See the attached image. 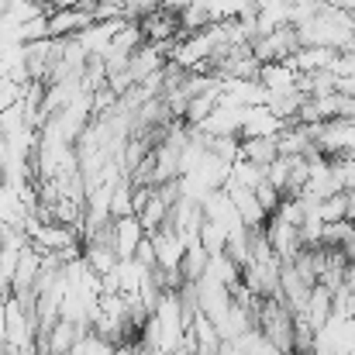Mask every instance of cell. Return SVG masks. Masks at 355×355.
Masks as SVG:
<instances>
[{
    "label": "cell",
    "mask_w": 355,
    "mask_h": 355,
    "mask_svg": "<svg viewBox=\"0 0 355 355\" xmlns=\"http://www.w3.org/2000/svg\"><path fill=\"white\" fill-rule=\"evenodd\" d=\"M152 245H155V266H166V269H180L183 255H187V238L180 235L169 221L159 225L155 232H148Z\"/></svg>",
    "instance_id": "cell-1"
},
{
    "label": "cell",
    "mask_w": 355,
    "mask_h": 355,
    "mask_svg": "<svg viewBox=\"0 0 355 355\" xmlns=\"http://www.w3.org/2000/svg\"><path fill=\"white\" fill-rule=\"evenodd\" d=\"M225 190H228V197H232V204H235L238 218L245 221V228H266L269 211L259 204V197H255L252 187H241V183H235V180H228Z\"/></svg>",
    "instance_id": "cell-2"
},
{
    "label": "cell",
    "mask_w": 355,
    "mask_h": 355,
    "mask_svg": "<svg viewBox=\"0 0 355 355\" xmlns=\"http://www.w3.org/2000/svg\"><path fill=\"white\" fill-rule=\"evenodd\" d=\"M148 235L141 218L138 214H124V218H114V252L118 259H135V248L138 241Z\"/></svg>",
    "instance_id": "cell-3"
},
{
    "label": "cell",
    "mask_w": 355,
    "mask_h": 355,
    "mask_svg": "<svg viewBox=\"0 0 355 355\" xmlns=\"http://www.w3.org/2000/svg\"><path fill=\"white\" fill-rule=\"evenodd\" d=\"M304 318L311 321V328H314V331H324V328H328V321L335 318V293H331L324 283H318V286L311 290V300H307Z\"/></svg>",
    "instance_id": "cell-4"
},
{
    "label": "cell",
    "mask_w": 355,
    "mask_h": 355,
    "mask_svg": "<svg viewBox=\"0 0 355 355\" xmlns=\"http://www.w3.org/2000/svg\"><path fill=\"white\" fill-rule=\"evenodd\" d=\"M241 159L269 169L279 159V138L276 135H255V138H241Z\"/></svg>",
    "instance_id": "cell-5"
},
{
    "label": "cell",
    "mask_w": 355,
    "mask_h": 355,
    "mask_svg": "<svg viewBox=\"0 0 355 355\" xmlns=\"http://www.w3.org/2000/svg\"><path fill=\"white\" fill-rule=\"evenodd\" d=\"M304 101H307V94H304L300 87H297V90H266V107L283 121V124L297 121L300 107H304Z\"/></svg>",
    "instance_id": "cell-6"
},
{
    "label": "cell",
    "mask_w": 355,
    "mask_h": 355,
    "mask_svg": "<svg viewBox=\"0 0 355 355\" xmlns=\"http://www.w3.org/2000/svg\"><path fill=\"white\" fill-rule=\"evenodd\" d=\"M286 124L276 118L266 104H252L245 111V124H241V138H255V135H279Z\"/></svg>",
    "instance_id": "cell-7"
},
{
    "label": "cell",
    "mask_w": 355,
    "mask_h": 355,
    "mask_svg": "<svg viewBox=\"0 0 355 355\" xmlns=\"http://www.w3.org/2000/svg\"><path fill=\"white\" fill-rule=\"evenodd\" d=\"M259 83L266 90H297L300 87V69L293 62H266L259 73Z\"/></svg>",
    "instance_id": "cell-8"
},
{
    "label": "cell",
    "mask_w": 355,
    "mask_h": 355,
    "mask_svg": "<svg viewBox=\"0 0 355 355\" xmlns=\"http://www.w3.org/2000/svg\"><path fill=\"white\" fill-rule=\"evenodd\" d=\"M200 245H204L211 255H221V252L228 248V232H225L218 221H207V218H204V225H200Z\"/></svg>",
    "instance_id": "cell-9"
},
{
    "label": "cell",
    "mask_w": 355,
    "mask_h": 355,
    "mask_svg": "<svg viewBox=\"0 0 355 355\" xmlns=\"http://www.w3.org/2000/svg\"><path fill=\"white\" fill-rule=\"evenodd\" d=\"M318 214H321L324 225H331V221H345V218H349V197H345V190L335 193V197H324V200L318 204Z\"/></svg>",
    "instance_id": "cell-10"
},
{
    "label": "cell",
    "mask_w": 355,
    "mask_h": 355,
    "mask_svg": "<svg viewBox=\"0 0 355 355\" xmlns=\"http://www.w3.org/2000/svg\"><path fill=\"white\" fill-rule=\"evenodd\" d=\"M24 94H28L24 83H17V80H10V76H0V111L17 107V104L24 101Z\"/></svg>",
    "instance_id": "cell-11"
},
{
    "label": "cell",
    "mask_w": 355,
    "mask_h": 355,
    "mask_svg": "<svg viewBox=\"0 0 355 355\" xmlns=\"http://www.w3.org/2000/svg\"><path fill=\"white\" fill-rule=\"evenodd\" d=\"M255 197H259V204H262V207H266L269 214H272V211H276V207L283 204V193H279V190H276V187H272L269 180H262V183L255 187Z\"/></svg>",
    "instance_id": "cell-12"
},
{
    "label": "cell",
    "mask_w": 355,
    "mask_h": 355,
    "mask_svg": "<svg viewBox=\"0 0 355 355\" xmlns=\"http://www.w3.org/2000/svg\"><path fill=\"white\" fill-rule=\"evenodd\" d=\"M135 259H138L141 266H155V245H152V238H148V235L138 241V248H135Z\"/></svg>",
    "instance_id": "cell-13"
},
{
    "label": "cell",
    "mask_w": 355,
    "mask_h": 355,
    "mask_svg": "<svg viewBox=\"0 0 355 355\" xmlns=\"http://www.w3.org/2000/svg\"><path fill=\"white\" fill-rule=\"evenodd\" d=\"M338 248H342V255H345L349 262H355V228L349 232V238H345V241H342Z\"/></svg>",
    "instance_id": "cell-14"
},
{
    "label": "cell",
    "mask_w": 355,
    "mask_h": 355,
    "mask_svg": "<svg viewBox=\"0 0 355 355\" xmlns=\"http://www.w3.org/2000/svg\"><path fill=\"white\" fill-rule=\"evenodd\" d=\"M52 10H73V7H83V0H49Z\"/></svg>",
    "instance_id": "cell-15"
},
{
    "label": "cell",
    "mask_w": 355,
    "mask_h": 355,
    "mask_svg": "<svg viewBox=\"0 0 355 355\" xmlns=\"http://www.w3.org/2000/svg\"><path fill=\"white\" fill-rule=\"evenodd\" d=\"M345 197H349V221H355V187L345 190Z\"/></svg>",
    "instance_id": "cell-16"
}]
</instances>
